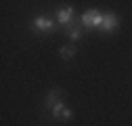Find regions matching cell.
Segmentation results:
<instances>
[{"instance_id":"1","label":"cell","mask_w":132,"mask_h":126,"mask_svg":"<svg viewBox=\"0 0 132 126\" xmlns=\"http://www.w3.org/2000/svg\"><path fill=\"white\" fill-rule=\"evenodd\" d=\"M80 23L84 25V27H98V29H101V23H103V13H98V11L90 9V11H86L84 15H82Z\"/></svg>"},{"instance_id":"2","label":"cell","mask_w":132,"mask_h":126,"mask_svg":"<svg viewBox=\"0 0 132 126\" xmlns=\"http://www.w3.org/2000/svg\"><path fill=\"white\" fill-rule=\"evenodd\" d=\"M51 116H53L55 120H61V118H63V120H71L73 114H71V109H67V105H65L63 101H59V103L51 109Z\"/></svg>"},{"instance_id":"3","label":"cell","mask_w":132,"mask_h":126,"mask_svg":"<svg viewBox=\"0 0 132 126\" xmlns=\"http://www.w3.org/2000/svg\"><path fill=\"white\" fill-rule=\"evenodd\" d=\"M57 21L61 23V25H71V23H76V19H73V9L71 6H67V9H59L57 11Z\"/></svg>"},{"instance_id":"4","label":"cell","mask_w":132,"mask_h":126,"mask_svg":"<svg viewBox=\"0 0 132 126\" xmlns=\"http://www.w3.org/2000/svg\"><path fill=\"white\" fill-rule=\"evenodd\" d=\"M63 97H65V92L61 90V88H51V92L46 94V109H53L59 101H63Z\"/></svg>"},{"instance_id":"5","label":"cell","mask_w":132,"mask_h":126,"mask_svg":"<svg viewBox=\"0 0 132 126\" xmlns=\"http://www.w3.org/2000/svg\"><path fill=\"white\" fill-rule=\"evenodd\" d=\"M31 27L38 29V32H51L55 27V21L48 19V17H36L34 21H31Z\"/></svg>"},{"instance_id":"6","label":"cell","mask_w":132,"mask_h":126,"mask_svg":"<svg viewBox=\"0 0 132 126\" xmlns=\"http://www.w3.org/2000/svg\"><path fill=\"white\" fill-rule=\"evenodd\" d=\"M118 25H120L118 15H113V13L103 15V23H101V29L103 32H113V29H118Z\"/></svg>"},{"instance_id":"7","label":"cell","mask_w":132,"mask_h":126,"mask_svg":"<svg viewBox=\"0 0 132 126\" xmlns=\"http://www.w3.org/2000/svg\"><path fill=\"white\" fill-rule=\"evenodd\" d=\"M65 32H67V36L71 38V42H80V40H82V29H80L78 21L71 23V25H67V27H65Z\"/></svg>"},{"instance_id":"8","label":"cell","mask_w":132,"mask_h":126,"mask_svg":"<svg viewBox=\"0 0 132 126\" xmlns=\"http://www.w3.org/2000/svg\"><path fill=\"white\" fill-rule=\"evenodd\" d=\"M59 55H61L63 59H71V57L76 55V46H73V44H65V46H61V49H59Z\"/></svg>"}]
</instances>
